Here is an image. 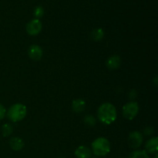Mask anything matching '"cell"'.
<instances>
[{"instance_id": "1", "label": "cell", "mask_w": 158, "mask_h": 158, "mask_svg": "<svg viewBox=\"0 0 158 158\" xmlns=\"http://www.w3.org/2000/svg\"><path fill=\"white\" fill-rule=\"evenodd\" d=\"M117 110L110 103H104L100 105L97 110V117L102 123L111 124L117 119Z\"/></svg>"}, {"instance_id": "2", "label": "cell", "mask_w": 158, "mask_h": 158, "mask_svg": "<svg viewBox=\"0 0 158 158\" xmlns=\"http://www.w3.org/2000/svg\"><path fill=\"white\" fill-rule=\"evenodd\" d=\"M27 114V108L23 103H15L8 110L6 115L12 122H19L25 118Z\"/></svg>"}, {"instance_id": "3", "label": "cell", "mask_w": 158, "mask_h": 158, "mask_svg": "<svg viewBox=\"0 0 158 158\" xmlns=\"http://www.w3.org/2000/svg\"><path fill=\"white\" fill-rule=\"evenodd\" d=\"M92 151L96 156H106L110 151V143L105 137H98L92 143Z\"/></svg>"}, {"instance_id": "4", "label": "cell", "mask_w": 158, "mask_h": 158, "mask_svg": "<svg viewBox=\"0 0 158 158\" xmlns=\"http://www.w3.org/2000/svg\"><path fill=\"white\" fill-rule=\"evenodd\" d=\"M123 116L127 120H134L139 112V105L137 102L131 101L123 106Z\"/></svg>"}, {"instance_id": "5", "label": "cell", "mask_w": 158, "mask_h": 158, "mask_svg": "<svg viewBox=\"0 0 158 158\" xmlns=\"http://www.w3.org/2000/svg\"><path fill=\"white\" fill-rule=\"evenodd\" d=\"M43 29V25H42L41 21L38 19H34L31 20L30 22L26 25V32L30 35H36L41 32Z\"/></svg>"}, {"instance_id": "6", "label": "cell", "mask_w": 158, "mask_h": 158, "mask_svg": "<svg viewBox=\"0 0 158 158\" xmlns=\"http://www.w3.org/2000/svg\"><path fill=\"white\" fill-rule=\"evenodd\" d=\"M143 143V135L139 131H133L128 137V143L133 149H137Z\"/></svg>"}, {"instance_id": "7", "label": "cell", "mask_w": 158, "mask_h": 158, "mask_svg": "<svg viewBox=\"0 0 158 158\" xmlns=\"http://www.w3.org/2000/svg\"><path fill=\"white\" fill-rule=\"evenodd\" d=\"M43 49L38 45H31L28 49V55L31 60L39 61L43 57Z\"/></svg>"}, {"instance_id": "8", "label": "cell", "mask_w": 158, "mask_h": 158, "mask_svg": "<svg viewBox=\"0 0 158 158\" xmlns=\"http://www.w3.org/2000/svg\"><path fill=\"white\" fill-rule=\"evenodd\" d=\"M145 150L147 153L150 154H157L158 150L157 137H152L147 141L145 144Z\"/></svg>"}, {"instance_id": "9", "label": "cell", "mask_w": 158, "mask_h": 158, "mask_svg": "<svg viewBox=\"0 0 158 158\" xmlns=\"http://www.w3.org/2000/svg\"><path fill=\"white\" fill-rule=\"evenodd\" d=\"M121 65V59L119 56L114 55L106 60V66L110 69H117Z\"/></svg>"}, {"instance_id": "10", "label": "cell", "mask_w": 158, "mask_h": 158, "mask_svg": "<svg viewBox=\"0 0 158 158\" xmlns=\"http://www.w3.org/2000/svg\"><path fill=\"white\" fill-rule=\"evenodd\" d=\"M75 155L77 158H90L91 151L88 147L80 146L75 151Z\"/></svg>"}, {"instance_id": "11", "label": "cell", "mask_w": 158, "mask_h": 158, "mask_svg": "<svg viewBox=\"0 0 158 158\" xmlns=\"http://www.w3.org/2000/svg\"><path fill=\"white\" fill-rule=\"evenodd\" d=\"M86 108V102L83 99H76L72 103V109L75 113H82Z\"/></svg>"}, {"instance_id": "12", "label": "cell", "mask_w": 158, "mask_h": 158, "mask_svg": "<svg viewBox=\"0 0 158 158\" xmlns=\"http://www.w3.org/2000/svg\"><path fill=\"white\" fill-rule=\"evenodd\" d=\"M9 145H10L11 148L15 151H19L22 150L24 147V142L21 138L17 137H14L11 138L10 141H9Z\"/></svg>"}, {"instance_id": "13", "label": "cell", "mask_w": 158, "mask_h": 158, "mask_svg": "<svg viewBox=\"0 0 158 158\" xmlns=\"http://www.w3.org/2000/svg\"><path fill=\"white\" fill-rule=\"evenodd\" d=\"M103 37H104V31L101 28L93 29L90 33V38L94 41H100L101 40H103Z\"/></svg>"}, {"instance_id": "14", "label": "cell", "mask_w": 158, "mask_h": 158, "mask_svg": "<svg viewBox=\"0 0 158 158\" xmlns=\"http://www.w3.org/2000/svg\"><path fill=\"white\" fill-rule=\"evenodd\" d=\"M12 132H13V127H12V125L9 124V123H6V124L2 125V133L3 137H9L12 134Z\"/></svg>"}, {"instance_id": "15", "label": "cell", "mask_w": 158, "mask_h": 158, "mask_svg": "<svg viewBox=\"0 0 158 158\" xmlns=\"http://www.w3.org/2000/svg\"><path fill=\"white\" fill-rule=\"evenodd\" d=\"M129 158H149L148 153L145 151H134L131 154Z\"/></svg>"}, {"instance_id": "16", "label": "cell", "mask_w": 158, "mask_h": 158, "mask_svg": "<svg viewBox=\"0 0 158 158\" xmlns=\"http://www.w3.org/2000/svg\"><path fill=\"white\" fill-rule=\"evenodd\" d=\"M83 120L84 123L89 127H94L96 124V118L93 115H86Z\"/></svg>"}, {"instance_id": "17", "label": "cell", "mask_w": 158, "mask_h": 158, "mask_svg": "<svg viewBox=\"0 0 158 158\" xmlns=\"http://www.w3.org/2000/svg\"><path fill=\"white\" fill-rule=\"evenodd\" d=\"M43 14H44V9L41 6H39L35 8V9H34V15H35V18L39 19L43 16Z\"/></svg>"}, {"instance_id": "18", "label": "cell", "mask_w": 158, "mask_h": 158, "mask_svg": "<svg viewBox=\"0 0 158 158\" xmlns=\"http://www.w3.org/2000/svg\"><path fill=\"white\" fill-rule=\"evenodd\" d=\"M6 115V110L2 104L0 103V120H2Z\"/></svg>"}, {"instance_id": "19", "label": "cell", "mask_w": 158, "mask_h": 158, "mask_svg": "<svg viewBox=\"0 0 158 158\" xmlns=\"http://www.w3.org/2000/svg\"><path fill=\"white\" fill-rule=\"evenodd\" d=\"M154 133V128L150 127H147L144 129V134L147 136H150Z\"/></svg>"}, {"instance_id": "20", "label": "cell", "mask_w": 158, "mask_h": 158, "mask_svg": "<svg viewBox=\"0 0 158 158\" xmlns=\"http://www.w3.org/2000/svg\"><path fill=\"white\" fill-rule=\"evenodd\" d=\"M137 96V94L135 90H131L129 94L130 99H131V100H132L133 101H134V99H136Z\"/></svg>"}, {"instance_id": "21", "label": "cell", "mask_w": 158, "mask_h": 158, "mask_svg": "<svg viewBox=\"0 0 158 158\" xmlns=\"http://www.w3.org/2000/svg\"><path fill=\"white\" fill-rule=\"evenodd\" d=\"M154 158H158V157H157V155H156V156H155V157H154Z\"/></svg>"}, {"instance_id": "22", "label": "cell", "mask_w": 158, "mask_h": 158, "mask_svg": "<svg viewBox=\"0 0 158 158\" xmlns=\"http://www.w3.org/2000/svg\"><path fill=\"white\" fill-rule=\"evenodd\" d=\"M59 158H66V157H59Z\"/></svg>"}, {"instance_id": "23", "label": "cell", "mask_w": 158, "mask_h": 158, "mask_svg": "<svg viewBox=\"0 0 158 158\" xmlns=\"http://www.w3.org/2000/svg\"><path fill=\"white\" fill-rule=\"evenodd\" d=\"M93 158H97V157H93Z\"/></svg>"}]
</instances>
